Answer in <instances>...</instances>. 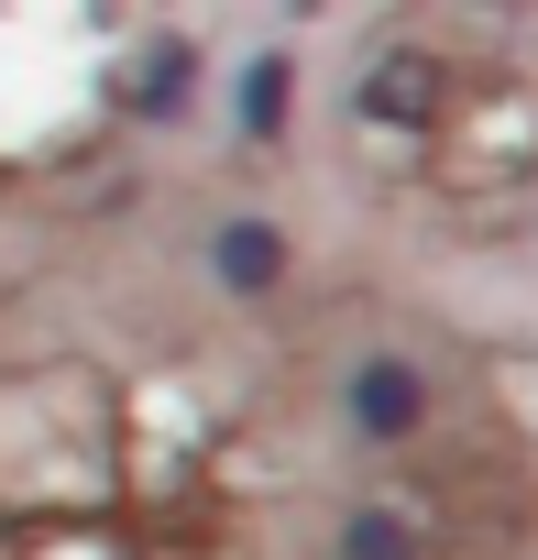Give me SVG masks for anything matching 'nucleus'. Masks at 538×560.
<instances>
[{
	"instance_id": "nucleus-1",
	"label": "nucleus",
	"mask_w": 538,
	"mask_h": 560,
	"mask_svg": "<svg viewBox=\"0 0 538 560\" xmlns=\"http://www.w3.org/2000/svg\"><path fill=\"white\" fill-rule=\"evenodd\" d=\"M363 121H396V132H429V121H440V67H429L418 45H385V56L363 67Z\"/></svg>"
},
{
	"instance_id": "nucleus-2",
	"label": "nucleus",
	"mask_w": 538,
	"mask_h": 560,
	"mask_svg": "<svg viewBox=\"0 0 538 560\" xmlns=\"http://www.w3.org/2000/svg\"><path fill=\"white\" fill-rule=\"evenodd\" d=\"M352 429H363V440H407V429H429V385H418V363H396V352L352 363Z\"/></svg>"
},
{
	"instance_id": "nucleus-3",
	"label": "nucleus",
	"mask_w": 538,
	"mask_h": 560,
	"mask_svg": "<svg viewBox=\"0 0 538 560\" xmlns=\"http://www.w3.org/2000/svg\"><path fill=\"white\" fill-rule=\"evenodd\" d=\"M209 264H220V287L264 298V287H286V231H276V220H220Z\"/></svg>"
},
{
	"instance_id": "nucleus-4",
	"label": "nucleus",
	"mask_w": 538,
	"mask_h": 560,
	"mask_svg": "<svg viewBox=\"0 0 538 560\" xmlns=\"http://www.w3.org/2000/svg\"><path fill=\"white\" fill-rule=\"evenodd\" d=\"M341 560H418V516H396V505H352V516H341Z\"/></svg>"
},
{
	"instance_id": "nucleus-5",
	"label": "nucleus",
	"mask_w": 538,
	"mask_h": 560,
	"mask_svg": "<svg viewBox=\"0 0 538 560\" xmlns=\"http://www.w3.org/2000/svg\"><path fill=\"white\" fill-rule=\"evenodd\" d=\"M286 78H297L286 56H253V67H242V132H253V143L286 132Z\"/></svg>"
},
{
	"instance_id": "nucleus-6",
	"label": "nucleus",
	"mask_w": 538,
	"mask_h": 560,
	"mask_svg": "<svg viewBox=\"0 0 538 560\" xmlns=\"http://www.w3.org/2000/svg\"><path fill=\"white\" fill-rule=\"evenodd\" d=\"M187 89H198V56L165 34V45L143 56V89H132V110H165V121H176V110H187Z\"/></svg>"
}]
</instances>
